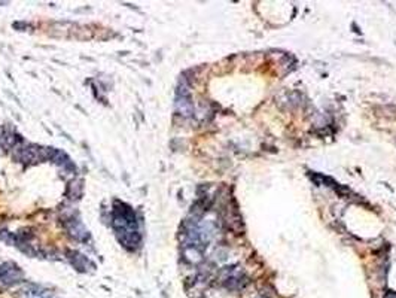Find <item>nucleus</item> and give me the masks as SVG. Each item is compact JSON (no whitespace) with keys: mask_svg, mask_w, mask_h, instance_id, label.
Masks as SVG:
<instances>
[{"mask_svg":"<svg viewBox=\"0 0 396 298\" xmlns=\"http://www.w3.org/2000/svg\"><path fill=\"white\" fill-rule=\"evenodd\" d=\"M27 295H29V298H52V295L48 294L46 291H38V289L27 291Z\"/></svg>","mask_w":396,"mask_h":298,"instance_id":"obj_1","label":"nucleus"}]
</instances>
